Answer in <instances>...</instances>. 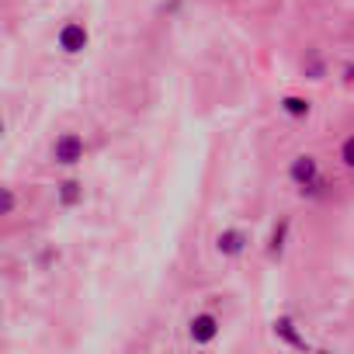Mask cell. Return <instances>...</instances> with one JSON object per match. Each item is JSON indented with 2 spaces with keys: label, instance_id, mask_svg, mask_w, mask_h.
<instances>
[{
  "label": "cell",
  "instance_id": "cell-11",
  "mask_svg": "<svg viewBox=\"0 0 354 354\" xmlns=\"http://www.w3.org/2000/svg\"><path fill=\"white\" fill-rule=\"evenodd\" d=\"M11 209H15V192L8 188V192H4V216H8Z\"/></svg>",
  "mask_w": 354,
  "mask_h": 354
},
{
  "label": "cell",
  "instance_id": "cell-2",
  "mask_svg": "<svg viewBox=\"0 0 354 354\" xmlns=\"http://www.w3.org/2000/svg\"><path fill=\"white\" fill-rule=\"evenodd\" d=\"M292 181H299V185H306V188L316 185V160H313V156H295V163H292Z\"/></svg>",
  "mask_w": 354,
  "mask_h": 354
},
{
  "label": "cell",
  "instance_id": "cell-4",
  "mask_svg": "<svg viewBox=\"0 0 354 354\" xmlns=\"http://www.w3.org/2000/svg\"><path fill=\"white\" fill-rule=\"evenodd\" d=\"M216 330H219V323H216V316H209V313H202V316L192 319V337H195L198 344H209V340L216 337Z\"/></svg>",
  "mask_w": 354,
  "mask_h": 354
},
{
  "label": "cell",
  "instance_id": "cell-5",
  "mask_svg": "<svg viewBox=\"0 0 354 354\" xmlns=\"http://www.w3.org/2000/svg\"><path fill=\"white\" fill-rule=\"evenodd\" d=\"M247 247V236L240 233V230H226L223 236H219V250L223 254H240Z\"/></svg>",
  "mask_w": 354,
  "mask_h": 354
},
{
  "label": "cell",
  "instance_id": "cell-10",
  "mask_svg": "<svg viewBox=\"0 0 354 354\" xmlns=\"http://www.w3.org/2000/svg\"><path fill=\"white\" fill-rule=\"evenodd\" d=\"M344 163H347V167H354V136L344 142Z\"/></svg>",
  "mask_w": 354,
  "mask_h": 354
},
{
  "label": "cell",
  "instance_id": "cell-9",
  "mask_svg": "<svg viewBox=\"0 0 354 354\" xmlns=\"http://www.w3.org/2000/svg\"><path fill=\"white\" fill-rule=\"evenodd\" d=\"M285 233H288V223H278L274 226V233H271V254H281V247H285Z\"/></svg>",
  "mask_w": 354,
  "mask_h": 354
},
{
  "label": "cell",
  "instance_id": "cell-3",
  "mask_svg": "<svg viewBox=\"0 0 354 354\" xmlns=\"http://www.w3.org/2000/svg\"><path fill=\"white\" fill-rule=\"evenodd\" d=\"M59 46H63L66 53H80V49L87 46V32H84V25H66V28L59 32Z\"/></svg>",
  "mask_w": 354,
  "mask_h": 354
},
{
  "label": "cell",
  "instance_id": "cell-7",
  "mask_svg": "<svg viewBox=\"0 0 354 354\" xmlns=\"http://www.w3.org/2000/svg\"><path fill=\"white\" fill-rule=\"evenodd\" d=\"M80 195H84V192H80L77 181H63V185H59V198H63V205H77Z\"/></svg>",
  "mask_w": 354,
  "mask_h": 354
},
{
  "label": "cell",
  "instance_id": "cell-6",
  "mask_svg": "<svg viewBox=\"0 0 354 354\" xmlns=\"http://www.w3.org/2000/svg\"><path fill=\"white\" fill-rule=\"evenodd\" d=\"M274 333H278V337H285V340H288L292 347H306V340H302V337L295 333V326H292V319H288V316L274 319Z\"/></svg>",
  "mask_w": 354,
  "mask_h": 354
},
{
  "label": "cell",
  "instance_id": "cell-8",
  "mask_svg": "<svg viewBox=\"0 0 354 354\" xmlns=\"http://www.w3.org/2000/svg\"><path fill=\"white\" fill-rule=\"evenodd\" d=\"M281 104H285V111L295 115V118H299V115H309V101H302V97H285Z\"/></svg>",
  "mask_w": 354,
  "mask_h": 354
},
{
  "label": "cell",
  "instance_id": "cell-1",
  "mask_svg": "<svg viewBox=\"0 0 354 354\" xmlns=\"http://www.w3.org/2000/svg\"><path fill=\"white\" fill-rule=\"evenodd\" d=\"M56 160L59 163H77L80 156H84V142H80V136H73V132H66V136H59L56 139Z\"/></svg>",
  "mask_w": 354,
  "mask_h": 354
}]
</instances>
